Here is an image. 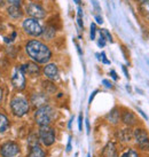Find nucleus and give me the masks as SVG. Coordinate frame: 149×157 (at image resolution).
<instances>
[{
  "label": "nucleus",
  "instance_id": "nucleus-7",
  "mask_svg": "<svg viewBox=\"0 0 149 157\" xmlns=\"http://www.w3.org/2000/svg\"><path fill=\"white\" fill-rule=\"evenodd\" d=\"M133 135H134V139H136L138 147L141 150L149 151V135L145 128H141V127L136 128L133 132Z\"/></svg>",
  "mask_w": 149,
  "mask_h": 157
},
{
  "label": "nucleus",
  "instance_id": "nucleus-12",
  "mask_svg": "<svg viewBox=\"0 0 149 157\" xmlns=\"http://www.w3.org/2000/svg\"><path fill=\"white\" fill-rule=\"evenodd\" d=\"M101 157H118V151H117L115 142L109 141L105 144L101 151Z\"/></svg>",
  "mask_w": 149,
  "mask_h": 157
},
{
  "label": "nucleus",
  "instance_id": "nucleus-4",
  "mask_svg": "<svg viewBox=\"0 0 149 157\" xmlns=\"http://www.w3.org/2000/svg\"><path fill=\"white\" fill-rule=\"evenodd\" d=\"M23 30L28 36H31V37H39V36L43 35V31H44V28L40 25V23L36 20V18L29 17L24 20L22 23Z\"/></svg>",
  "mask_w": 149,
  "mask_h": 157
},
{
  "label": "nucleus",
  "instance_id": "nucleus-34",
  "mask_svg": "<svg viewBox=\"0 0 149 157\" xmlns=\"http://www.w3.org/2000/svg\"><path fill=\"white\" fill-rule=\"evenodd\" d=\"M92 4H93V6H94V8L97 9V12H100V10H101L100 5L97 4V0H92Z\"/></svg>",
  "mask_w": 149,
  "mask_h": 157
},
{
  "label": "nucleus",
  "instance_id": "nucleus-31",
  "mask_svg": "<svg viewBox=\"0 0 149 157\" xmlns=\"http://www.w3.org/2000/svg\"><path fill=\"white\" fill-rule=\"evenodd\" d=\"M97 93H99V91H97V90H95V91H94V92L92 93V94H91V96H90V99H88V103H90V105H91V103L93 102V99L95 98V95H97Z\"/></svg>",
  "mask_w": 149,
  "mask_h": 157
},
{
  "label": "nucleus",
  "instance_id": "nucleus-32",
  "mask_svg": "<svg viewBox=\"0 0 149 157\" xmlns=\"http://www.w3.org/2000/svg\"><path fill=\"white\" fill-rule=\"evenodd\" d=\"M71 148H72V144H71V136H69V140H68V144H67V153H70Z\"/></svg>",
  "mask_w": 149,
  "mask_h": 157
},
{
  "label": "nucleus",
  "instance_id": "nucleus-21",
  "mask_svg": "<svg viewBox=\"0 0 149 157\" xmlns=\"http://www.w3.org/2000/svg\"><path fill=\"white\" fill-rule=\"evenodd\" d=\"M118 139L120 141H130L132 138V133L130 131V128H126V130H120L119 133L117 134Z\"/></svg>",
  "mask_w": 149,
  "mask_h": 157
},
{
  "label": "nucleus",
  "instance_id": "nucleus-16",
  "mask_svg": "<svg viewBox=\"0 0 149 157\" xmlns=\"http://www.w3.org/2000/svg\"><path fill=\"white\" fill-rule=\"evenodd\" d=\"M107 119L110 124H114V125H117L120 121V113H119V110L117 108H114L108 115H107Z\"/></svg>",
  "mask_w": 149,
  "mask_h": 157
},
{
  "label": "nucleus",
  "instance_id": "nucleus-41",
  "mask_svg": "<svg viewBox=\"0 0 149 157\" xmlns=\"http://www.w3.org/2000/svg\"><path fill=\"white\" fill-rule=\"evenodd\" d=\"M85 122H86V128H87V134H90V122H88V119H86Z\"/></svg>",
  "mask_w": 149,
  "mask_h": 157
},
{
  "label": "nucleus",
  "instance_id": "nucleus-30",
  "mask_svg": "<svg viewBox=\"0 0 149 157\" xmlns=\"http://www.w3.org/2000/svg\"><path fill=\"white\" fill-rule=\"evenodd\" d=\"M102 84L105 85V87H108V88H113V84L110 83V82H109V80H108V79H103V80H102Z\"/></svg>",
  "mask_w": 149,
  "mask_h": 157
},
{
  "label": "nucleus",
  "instance_id": "nucleus-9",
  "mask_svg": "<svg viewBox=\"0 0 149 157\" xmlns=\"http://www.w3.org/2000/svg\"><path fill=\"white\" fill-rule=\"evenodd\" d=\"M26 13L30 15L32 18H44L46 16V12L44 10V8L35 2H30L26 5Z\"/></svg>",
  "mask_w": 149,
  "mask_h": 157
},
{
  "label": "nucleus",
  "instance_id": "nucleus-13",
  "mask_svg": "<svg viewBox=\"0 0 149 157\" xmlns=\"http://www.w3.org/2000/svg\"><path fill=\"white\" fill-rule=\"evenodd\" d=\"M120 121L127 125V126H134L136 123H138V119H136V115L130 111V110H124L123 113L120 115Z\"/></svg>",
  "mask_w": 149,
  "mask_h": 157
},
{
  "label": "nucleus",
  "instance_id": "nucleus-47",
  "mask_svg": "<svg viewBox=\"0 0 149 157\" xmlns=\"http://www.w3.org/2000/svg\"><path fill=\"white\" fill-rule=\"evenodd\" d=\"M136 1H139V2H143V1H146V0H136Z\"/></svg>",
  "mask_w": 149,
  "mask_h": 157
},
{
  "label": "nucleus",
  "instance_id": "nucleus-33",
  "mask_svg": "<svg viewBox=\"0 0 149 157\" xmlns=\"http://www.w3.org/2000/svg\"><path fill=\"white\" fill-rule=\"evenodd\" d=\"M7 1L12 6H20V4H21V0H7Z\"/></svg>",
  "mask_w": 149,
  "mask_h": 157
},
{
  "label": "nucleus",
  "instance_id": "nucleus-37",
  "mask_svg": "<svg viewBox=\"0 0 149 157\" xmlns=\"http://www.w3.org/2000/svg\"><path fill=\"white\" fill-rule=\"evenodd\" d=\"M16 36H17V33H16V31H14L13 33L10 35V37H9V39H10V41H14V40H15V38H16Z\"/></svg>",
  "mask_w": 149,
  "mask_h": 157
},
{
  "label": "nucleus",
  "instance_id": "nucleus-27",
  "mask_svg": "<svg viewBox=\"0 0 149 157\" xmlns=\"http://www.w3.org/2000/svg\"><path fill=\"white\" fill-rule=\"evenodd\" d=\"M83 121H84V117H83V113H80L78 116V130L80 132L83 131Z\"/></svg>",
  "mask_w": 149,
  "mask_h": 157
},
{
  "label": "nucleus",
  "instance_id": "nucleus-48",
  "mask_svg": "<svg viewBox=\"0 0 149 157\" xmlns=\"http://www.w3.org/2000/svg\"><path fill=\"white\" fill-rule=\"evenodd\" d=\"M87 157H91V155H90V154H88V155H87Z\"/></svg>",
  "mask_w": 149,
  "mask_h": 157
},
{
  "label": "nucleus",
  "instance_id": "nucleus-8",
  "mask_svg": "<svg viewBox=\"0 0 149 157\" xmlns=\"http://www.w3.org/2000/svg\"><path fill=\"white\" fill-rule=\"evenodd\" d=\"M24 72L20 69L18 67H16L13 71L12 75V86L17 91H23L26 86V80Z\"/></svg>",
  "mask_w": 149,
  "mask_h": 157
},
{
  "label": "nucleus",
  "instance_id": "nucleus-46",
  "mask_svg": "<svg viewBox=\"0 0 149 157\" xmlns=\"http://www.w3.org/2000/svg\"><path fill=\"white\" fill-rule=\"evenodd\" d=\"M74 2H76V4H77V5L80 4V0H74Z\"/></svg>",
  "mask_w": 149,
  "mask_h": 157
},
{
  "label": "nucleus",
  "instance_id": "nucleus-18",
  "mask_svg": "<svg viewBox=\"0 0 149 157\" xmlns=\"http://www.w3.org/2000/svg\"><path fill=\"white\" fill-rule=\"evenodd\" d=\"M7 12H8L9 16L12 18H15V20L21 18L23 15V12L21 10L20 6H12V5H10L8 7V9H7Z\"/></svg>",
  "mask_w": 149,
  "mask_h": 157
},
{
  "label": "nucleus",
  "instance_id": "nucleus-44",
  "mask_svg": "<svg viewBox=\"0 0 149 157\" xmlns=\"http://www.w3.org/2000/svg\"><path fill=\"white\" fill-rule=\"evenodd\" d=\"M4 40L6 41V43H7V44L12 43V41H10V39H9V37H4Z\"/></svg>",
  "mask_w": 149,
  "mask_h": 157
},
{
  "label": "nucleus",
  "instance_id": "nucleus-3",
  "mask_svg": "<svg viewBox=\"0 0 149 157\" xmlns=\"http://www.w3.org/2000/svg\"><path fill=\"white\" fill-rule=\"evenodd\" d=\"M54 115H55V111L52 107L49 105H45L37 108V110L35 111V115H33V119H35V123L39 127L48 126L54 119Z\"/></svg>",
  "mask_w": 149,
  "mask_h": 157
},
{
  "label": "nucleus",
  "instance_id": "nucleus-45",
  "mask_svg": "<svg viewBox=\"0 0 149 157\" xmlns=\"http://www.w3.org/2000/svg\"><path fill=\"white\" fill-rule=\"evenodd\" d=\"M5 4V0H0V6H2Z\"/></svg>",
  "mask_w": 149,
  "mask_h": 157
},
{
  "label": "nucleus",
  "instance_id": "nucleus-42",
  "mask_svg": "<svg viewBox=\"0 0 149 157\" xmlns=\"http://www.w3.org/2000/svg\"><path fill=\"white\" fill-rule=\"evenodd\" d=\"M76 47H77V51H78V53L80 54V55H82V54H83V51L80 49V47H79V45L77 44V43H76Z\"/></svg>",
  "mask_w": 149,
  "mask_h": 157
},
{
  "label": "nucleus",
  "instance_id": "nucleus-35",
  "mask_svg": "<svg viewBox=\"0 0 149 157\" xmlns=\"http://www.w3.org/2000/svg\"><path fill=\"white\" fill-rule=\"evenodd\" d=\"M110 76L114 78V80H117V79H118V76H117V74H116L115 70H111V71H110Z\"/></svg>",
  "mask_w": 149,
  "mask_h": 157
},
{
  "label": "nucleus",
  "instance_id": "nucleus-39",
  "mask_svg": "<svg viewBox=\"0 0 149 157\" xmlns=\"http://www.w3.org/2000/svg\"><path fill=\"white\" fill-rule=\"evenodd\" d=\"M2 99H4V90L0 87V105L2 103Z\"/></svg>",
  "mask_w": 149,
  "mask_h": 157
},
{
  "label": "nucleus",
  "instance_id": "nucleus-23",
  "mask_svg": "<svg viewBox=\"0 0 149 157\" xmlns=\"http://www.w3.org/2000/svg\"><path fill=\"white\" fill-rule=\"evenodd\" d=\"M140 10L146 17L149 18V0H146V1H143V2H141Z\"/></svg>",
  "mask_w": 149,
  "mask_h": 157
},
{
  "label": "nucleus",
  "instance_id": "nucleus-11",
  "mask_svg": "<svg viewBox=\"0 0 149 157\" xmlns=\"http://www.w3.org/2000/svg\"><path fill=\"white\" fill-rule=\"evenodd\" d=\"M47 102H48V98L45 93H33L31 96V103L36 108L47 105Z\"/></svg>",
  "mask_w": 149,
  "mask_h": 157
},
{
  "label": "nucleus",
  "instance_id": "nucleus-29",
  "mask_svg": "<svg viewBox=\"0 0 149 157\" xmlns=\"http://www.w3.org/2000/svg\"><path fill=\"white\" fill-rule=\"evenodd\" d=\"M101 61L103 62V63H105V64H109L110 61L105 57V53H101Z\"/></svg>",
  "mask_w": 149,
  "mask_h": 157
},
{
  "label": "nucleus",
  "instance_id": "nucleus-6",
  "mask_svg": "<svg viewBox=\"0 0 149 157\" xmlns=\"http://www.w3.org/2000/svg\"><path fill=\"white\" fill-rule=\"evenodd\" d=\"M21 153L20 144L16 141H5L0 146V157H16Z\"/></svg>",
  "mask_w": 149,
  "mask_h": 157
},
{
  "label": "nucleus",
  "instance_id": "nucleus-20",
  "mask_svg": "<svg viewBox=\"0 0 149 157\" xmlns=\"http://www.w3.org/2000/svg\"><path fill=\"white\" fill-rule=\"evenodd\" d=\"M38 144H40L39 136H38V134H36L35 132H31L30 134L28 135V146H29V148H32V147L38 146Z\"/></svg>",
  "mask_w": 149,
  "mask_h": 157
},
{
  "label": "nucleus",
  "instance_id": "nucleus-1",
  "mask_svg": "<svg viewBox=\"0 0 149 157\" xmlns=\"http://www.w3.org/2000/svg\"><path fill=\"white\" fill-rule=\"evenodd\" d=\"M25 51L28 56L36 63L44 64L52 59V51L47 45L39 40H29L25 45Z\"/></svg>",
  "mask_w": 149,
  "mask_h": 157
},
{
  "label": "nucleus",
  "instance_id": "nucleus-5",
  "mask_svg": "<svg viewBox=\"0 0 149 157\" xmlns=\"http://www.w3.org/2000/svg\"><path fill=\"white\" fill-rule=\"evenodd\" d=\"M38 136H39L40 142L44 144L45 147H51L54 144L56 135H55V130L51 125L48 126H40L38 130Z\"/></svg>",
  "mask_w": 149,
  "mask_h": 157
},
{
  "label": "nucleus",
  "instance_id": "nucleus-19",
  "mask_svg": "<svg viewBox=\"0 0 149 157\" xmlns=\"http://www.w3.org/2000/svg\"><path fill=\"white\" fill-rule=\"evenodd\" d=\"M43 90H44L45 94L47 95V94H53V93H55L56 92V86L54 85V83H53L52 80H49V79H47V80H44L43 82Z\"/></svg>",
  "mask_w": 149,
  "mask_h": 157
},
{
  "label": "nucleus",
  "instance_id": "nucleus-2",
  "mask_svg": "<svg viewBox=\"0 0 149 157\" xmlns=\"http://www.w3.org/2000/svg\"><path fill=\"white\" fill-rule=\"evenodd\" d=\"M9 107H10L12 113L17 118L24 117L30 111V102L28 101L26 98L22 95L13 96L9 103Z\"/></svg>",
  "mask_w": 149,
  "mask_h": 157
},
{
  "label": "nucleus",
  "instance_id": "nucleus-40",
  "mask_svg": "<svg viewBox=\"0 0 149 157\" xmlns=\"http://www.w3.org/2000/svg\"><path fill=\"white\" fill-rule=\"evenodd\" d=\"M136 110H138V111H139V113H140L141 115H142V116H143V118H145L146 121H148V117H147V115H146V113H143V111H142V110H141V109H139V108H138V109H136Z\"/></svg>",
  "mask_w": 149,
  "mask_h": 157
},
{
  "label": "nucleus",
  "instance_id": "nucleus-15",
  "mask_svg": "<svg viewBox=\"0 0 149 157\" xmlns=\"http://www.w3.org/2000/svg\"><path fill=\"white\" fill-rule=\"evenodd\" d=\"M9 127H10L9 117L7 116V113L0 111V134H1V133H5Z\"/></svg>",
  "mask_w": 149,
  "mask_h": 157
},
{
  "label": "nucleus",
  "instance_id": "nucleus-36",
  "mask_svg": "<svg viewBox=\"0 0 149 157\" xmlns=\"http://www.w3.org/2000/svg\"><path fill=\"white\" fill-rule=\"evenodd\" d=\"M95 21H97L99 24H102V23H103V20H102V17H101L100 15H97V16H95Z\"/></svg>",
  "mask_w": 149,
  "mask_h": 157
},
{
  "label": "nucleus",
  "instance_id": "nucleus-25",
  "mask_svg": "<svg viewBox=\"0 0 149 157\" xmlns=\"http://www.w3.org/2000/svg\"><path fill=\"white\" fill-rule=\"evenodd\" d=\"M120 157H139V154L134 149H128L126 153H124Z\"/></svg>",
  "mask_w": 149,
  "mask_h": 157
},
{
  "label": "nucleus",
  "instance_id": "nucleus-43",
  "mask_svg": "<svg viewBox=\"0 0 149 157\" xmlns=\"http://www.w3.org/2000/svg\"><path fill=\"white\" fill-rule=\"evenodd\" d=\"M72 121H74V117H71V119L69 121V124H68V127H69V130L71 128V125H72Z\"/></svg>",
  "mask_w": 149,
  "mask_h": 157
},
{
  "label": "nucleus",
  "instance_id": "nucleus-14",
  "mask_svg": "<svg viewBox=\"0 0 149 157\" xmlns=\"http://www.w3.org/2000/svg\"><path fill=\"white\" fill-rule=\"evenodd\" d=\"M40 67L38 66V63L36 62H28L25 63V74L30 75V76H39L40 75Z\"/></svg>",
  "mask_w": 149,
  "mask_h": 157
},
{
  "label": "nucleus",
  "instance_id": "nucleus-28",
  "mask_svg": "<svg viewBox=\"0 0 149 157\" xmlns=\"http://www.w3.org/2000/svg\"><path fill=\"white\" fill-rule=\"evenodd\" d=\"M97 46H99V47H101V48L105 46V40L103 39L102 37H100V38H99V40H97Z\"/></svg>",
  "mask_w": 149,
  "mask_h": 157
},
{
  "label": "nucleus",
  "instance_id": "nucleus-38",
  "mask_svg": "<svg viewBox=\"0 0 149 157\" xmlns=\"http://www.w3.org/2000/svg\"><path fill=\"white\" fill-rule=\"evenodd\" d=\"M122 69H123L124 74H125V77H127V78H130V76H128V71H127L126 67H125V66H122Z\"/></svg>",
  "mask_w": 149,
  "mask_h": 157
},
{
  "label": "nucleus",
  "instance_id": "nucleus-22",
  "mask_svg": "<svg viewBox=\"0 0 149 157\" xmlns=\"http://www.w3.org/2000/svg\"><path fill=\"white\" fill-rule=\"evenodd\" d=\"M43 37H44L46 40H49L52 39L53 37L55 36V30H54V28H52V26H46L44 29V31H43Z\"/></svg>",
  "mask_w": 149,
  "mask_h": 157
},
{
  "label": "nucleus",
  "instance_id": "nucleus-17",
  "mask_svg": "<svg viewBox=\"0 0 149 157\" xmlns=\"http://www.w3.org/2000/svg\"><path fill=\"white\" fill-rule=\"evenodd\" d=\"M26 157H46V153L44 149L41 148V146L38 144V146L30 148V151L26 155Z\"/></svg>",
  "mask_w": 149,
  "mask_h": 157
},
{
  "label": "nucleus",
  "instance_id": "nucleus-24",
  "mask_svg": "<svg viewBox=\"0 0 149 157\" xmlns=\"http://www.w3.org/2000/svg\"><path fill=\"white\" fill-rule=\"evenodd\" d=\"M100 37H102L103 39L107 41H109V43H113L114 41V39H113V37H111V35H110V32L107 29H101L100 30Z\"/></svg>",
  "mask_w": 149,
  "mask_h": 157
},
{
  "label": "nucleus",
  "instance_id": "nucleus-26",
  "mask_svg": "<svg viewBox=\"0 0 149 157\" xmlns=\"http://www.w3.org/2000/svg\"><path fill=\"white\" fill-rule=\"evenodd\" d=\"M95 35H97V25L92 23L91 24V40L95 39Z\"/></svg>",
  "mask_w": 149,
  "mask_h": 157
},
{
  "label": "nucleus",
  "instance_id": "nucleus-10",
  "mask_svg": "<svg viewBox=\"0 0 149 157\" xmlns=\"http://www.w3.org/2000/svg\"><path fill=\"white\" fill-rule=\"evenodd\" d=\"M44 75L49 80H56L59 79V69L55 63H47L44 68Z\"/></svg>",
  "mask_w": 149,
  "mask_h": 157
}]
</instances>
